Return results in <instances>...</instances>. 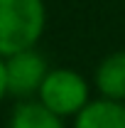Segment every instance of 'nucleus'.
<instances>
[{
	"label": "nucleus",
	"mask_w": 125,
	"mask_h": 128,
	"mask_svg": "<svg viewBox=\"0 0 125 128\" xmlns=\"http://www.w3.org/2000/svg\"><path fill=\"white\" fill-rule=\"evenodd\" d=\"M74 128H125V101L93 98L74 116Z\"/></svg>",
	"instance_id": "obj_4"
},
{
	"label": "nucleus",
	"mask_w": 125,
	"mask_h": 128,
	"mask_svg": "<svg viewBox=\"0 0 125 128\" xmlns=\"http://www.w3.org/2000/svg\"><path fill=\"white\" fill-rule=\"evenodd\" d=\"M7 128H66V126H64L62 116L49 111L44 104H39V101H22V104H17L12 108Z\"/></svg>",
	"instance_id": "obj_6"
},
{
	"label": "nucleus",
	"mask_w": 125,
	"mask_h": 128,
	"mask_svg": "<svg viewBox=\"0 0 125 128\" xmlns=\"http://www.w3.org/2000/svg\"><path fill=\"white\" fill-rule=\"evenodd\" d=\"M44 25V0H0V57L34 47Z\"/></svg>",
	"instance_id": "obj_1"
},
{
	"label": "nucleus",
	"mask_w": 125,
	"mask_h": 128,
	"mask_svg": "<svg viewBox=\"0 0 125 128\" xmlns=\"http://www.w3.org/2000/svg\"><path fill=\"white\" fill-rule=\"evenodd\" d=\"M49 72L47 59L34 47L20 49L15 54L5 57V81H7V94L17 98H30L39 91V84Z\"/></svg>",
	"instance_id": "obj_3"
},
{
	"label": "nucleus",
	"mask_w": 125,
	"mask_h": 128,
	"mask_svg": "<svg viewBox=\"0 0 125 128\" xmlns=\"http://www.w3.org/2000/svg\"><path fill=\"white\" fill-rule=\"evenodd\" d=\"M7 96V81H5V57H0V101Z\"/></svg>",
	"instance_id": "obj_7"
},
{
	"label": "nucleus",
	"mask_w": 125,
	"mask_h": 128,
	"mask_svg": "<svg viewBox=\"0 0 125 128\" xmlns=\"http://www.w3.org/2000/svg\"><path fill=\"white\" fill-rule=\"evenodd\" d=\"M37 101L44 104L57 116L69 118V116H76L91 101V86L83 74L66 66H57L44 74L37 91Z\"/></svg>",
	"instance_id": "obj_2"
},
{
	"label": "nucleus",
	"mask_w": 125,
	"mask_h": 128,
	"mask_svg": "<svg viewBox=\"0 0 125 128\" xmlns=\"http://www.w3.org/2000/svg\"><path fill=\"white\" fill-rule=\"evenodd\" d=\"M96 89L106 98L125 101V49L108 54L96 69Z\"/></svg>",
	"instance_id": "obj_5"
}]
</instances>
